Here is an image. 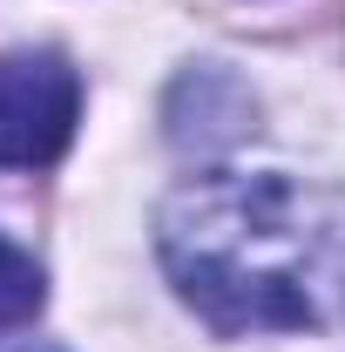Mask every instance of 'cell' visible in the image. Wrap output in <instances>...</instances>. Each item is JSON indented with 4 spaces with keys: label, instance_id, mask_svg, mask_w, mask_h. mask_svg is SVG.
I'll list each match as a JSON object with an SVG mask.
<instances>
[{
    "label": "cell",
    "instance_id": "6da1fadb",
    "mask_svg": "<svg viewBox=\"0 0 345 352\" xmlns=\"http://www.w3.org/2000/svg\"><path fill=\"white\" fill-rule=\"evenodd\" d=\"M163 271L216 332H325L345 318V190L291 170H203L156 217Z\"/></svg>",
    "mask_w": 345,
    "mask_h": 352
},
{
    "label": "cell",
    "instance_id": "7a4b0ae2",
    "mask_svg": "<svg viewBox=\"0 0 345 352\" xmlns=\"http://www.w3.org/2000/svg\"><path fill=\"white\" fill-rule=\"evenodd\" d=\"M82 116V82L61 54H0V170H47Z\"/></svg>",
    "mask_w": 345,
    "mask_h": 352
},
{
    "label": "cell",
    "instance_id": "3957f363",
    "mask_svg": "<svg viewBox=\"0 0 345 352\" xmlns=\"http://www.w3.org/2000/svg\"><path fill=\"white\" fill-rule=\"evenodd\" d=\"M41 298H47L41 264L27 258L21 244H7V237H0V339H7V332H21V325H34Z\"/></svg>",
    "mask_w": 345,
    "mask_h": 352
},
{
    "label": "cell",
    "instance_id": "277c9868",
    "mask_svg": "<svg viewBox=\"0 0 345 352\" xmlns=\"http://www.w3.org/2000/svg\"><path fill=\"white\" fill-rule=\"evenodd\" d=\"M27 352H54V346H27Z\"/></svg>",
    "mask_w": 345,
    "mask_h": 352
}]
</instances>
